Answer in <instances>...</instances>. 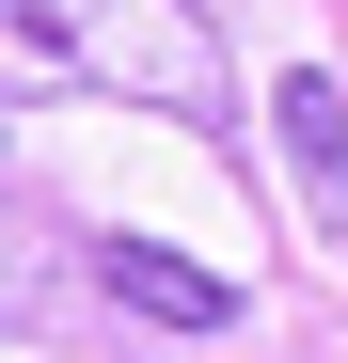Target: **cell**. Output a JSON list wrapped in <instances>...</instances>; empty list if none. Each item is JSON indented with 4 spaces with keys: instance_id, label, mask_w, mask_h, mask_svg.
<instances>
[{
    "instance_id": "6da1fadb",
    "label": "cell",
    "mask_w": 348,
    "mask_h": 363,
    "mask_svg": "<svg viewBox=\"0 0 348 363\" xmlns=\"http://www.w3.org/2000/svg\"><path fill=\"white\" fill-rule=\"evenodd\" d=\"M0 95H127L174 127H238V48L206 0H0Z\"/></svg>"
},
{
    "instance_id": "7a4b0ae2",
    "label": "cell",
    "mask_w": 348,
    "mask_h": 363,
    "mask_svg": "<svg viewBox=\"0 0 348 363\" xmlns=\"http://www.w3.org/2000/svg\"><path fill=\"white\" fill-rule=\"evenodd\" d=\"M95 284L127 316H158V332H238V284L190 269V253H158V237H95Z\"/></svg>"
},
{
    "instance_id": "3957f363",
    "label": "cell",
    "mask_w": 348,
    "mask_h": 363,
    "mask_svg": "<svg viewBox=\"0 0 348 363\" xmlns=\"http://www.w3.org/2000/svg\"><path fill=\"white\" fill-rule=\"evenodd\" d=\"M269 127H285L301 206H317V221H348V95H332V64H285V79H269Z\"/></svg>"
}]
</instances>
